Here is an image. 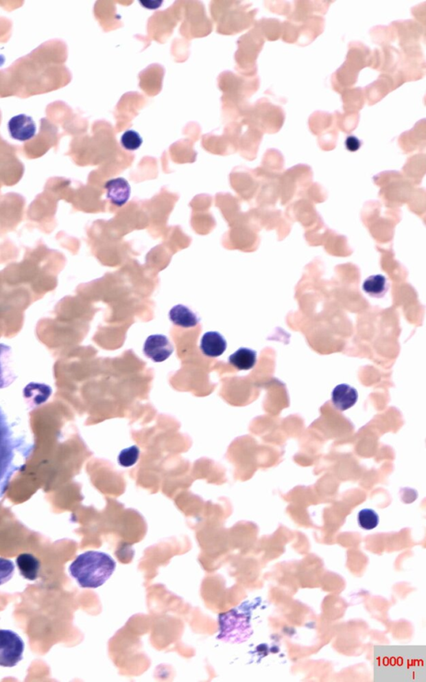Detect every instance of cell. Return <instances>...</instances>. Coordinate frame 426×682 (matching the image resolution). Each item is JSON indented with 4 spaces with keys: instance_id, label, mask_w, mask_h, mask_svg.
I'll list each match as a JSON object with an SVG mask.
<instances>
[{
    "instance_id": "6da1fadb",
    "label": "cell",
    "mask_w": 426,
    "mask_h": 682,
    "mask_svg": "<svg viewBox=\"0 0 426 682\" xmlns=\"http://www.w3.org/2000/svg\"><path fill=\"white\" fill-rule=\"evenodd\" d=\"M64 264L61 253L40 242L34 249H26L22 262L7 266L1 274L6 285L26 288L35 302L57 288V276Z\"/></svg>"
},
{
    "instance_id": "7a4b0ae2",
    "label": "cell",
    "mask_w": 426,
    "mask_h": 682,
    "mask_svg": "<svg viewBox=\"0 0 426 682\" xmlns=\"http://www.w3.org/2000/svg\"><path fill=\"white\" fill-rule=\"evenodd\" d=\"M34 444L16 434L0 407V501L17 473L25 468Z\"/></svg>"
},
{
    "instance_id": "3957f363",
    "label": "cell",
    "mask_w": 426,
    "mask_h": 682,
    "mask_svg": "<svg viewBox=\"0 0 426 682\" xmlns=\"http://www.w3.org/2000/svg\"><path fill=\"white\" fill-rule=\"evenodd\" d=\"M116 569L112 556L102 552L88 551L80 554L69 567L70 575L82 588L103 586Z\"/></svg>"
},
{
    "instance_id": "277c9868",
    "label": "cell",
    "mask_w": 426,
    "mask_h": 682,
    "mask_svg": "<svg viewBox=\"0 0 426 682\" xmlns=\"http://www.w3.org/2000/svg\"><path fill=\"white\" fill-rule=\"evenodd\" d=\"M57 206L58 198L56 195L41 194L31 203L27 217L42 232L52 233L57 226Z\"/></svg>"
},
{
    "instance_id": "5b68a950",
    "label": "cell",
    "mask_w": 426,
    "mask_h": 682,
    "mask_svg": "<svg viewBox=\"0 0 426 682\" xmlns=\"http://www.w3.org/2000/svg\"><path fill=\"white\" fill-rule=\"evenodd\" d=\"M25 206V199L17 194L0 198V236L16 229L22 222Z\"/></svg>"
},
{
    "instance_id": "8992f818",
    "label": "cell",
    "mask_w": 426,
    "mask_h": 682,
    "mask_svg": "<svg viewBox=\"0 0 426 682\" xmlns=\"http://www.w3.org/2000/svg\"><path fill=\"white\" fill-rule=\"evenodd\" d=\"M25 644L17 633L0 630V666L11 668L23 660Z\"/></svg>"
},
{
    "instance_id": "52a82bcc",
    "label": "cell",
    "mask_w": 426,
    "mask_h": 682,
    "mask_svg": "<svg viewBox=\"0 0 426 682\" xmlns=\"http://www.w3.org/2000/svg\"><path fill=\"white\" fill-rule=\"evenodd\" d=\"M174 346L164 335H151L144 343L143 352L155 363H162L173 354Z\"/></svg>"
},
{
    "instance_id": "ba28073f",
    "label": "cell",
    "mask_w": 426,
    "mask_h": 682,
    "mask_svg": "<svg viewBox=\"0 0 426 682\" xmlns=\"http://www.w3.org/2000/svg\"><path fill=\"white\" fill-rule=\"evenodd\" d=\"M8 128L12 138L21 142L32 139L37 131L34 120L26 115H19L12 117Z\"/></svg>"
},
{
    "instance_id": "9c48e42d",
    "label": "cell",
    "mask_w": 426,
    "mask_h": 682,
    "mask_svg": "<svg viewBox=\"0 0 426 682\" xmlns=\"http://www.w3.org/2000/svg\"><path fill=\"white\" fill-rule=\"evenodd\" d=\"M104 187L107 190V198L113 205L122 207L126 205L131 194V187L126 179L117 178L108 180Z\"/></svg>"
},
{
    "instance_id": "30bf717a",
    "label": "cell",
    "mask_w": 426,
    "mask_h": 682,
    "mask_svg": "<svg viewBox=\"0 0 426 682\" xmlns=\"http://www.w3.org/2000/svg\"><path fill=\"white\" fill-rule=\"evenodd\" d=\"M358 400L357 391L346 384H340L331 393V401L335 409L344 411L351 409Z\"/></svg>"
},
{
    "instance_id": "8fae6325",
    "label": "cell",
    "mask_w": 426,
    "mask_h": 682,
    "mask_svg": "<svg viewBox=\"0 0 426 682\" xmlns=\"http://www.w3.org/2000/svg\"><path fill=\"white\" fill-rule=\"evenodd\" d=\"M226 346L228 343L224 337L217 332H206L202 336L200 344L202 354L210 358H217L224 354Z\"/></svg>"
},
{
    "instance_id": "7c38bea8",
    "label": "cell",
    "mask_w": 426,
    "mask_h": 682,
    "mask_svg": "<svg viewBox=\"0 0 426 682\" xmlns=\"http://www.w3.org/2000/svg\"><path fill=\"white\" fill-rule=\"evenodd\" d=\"M169 319L176 326L190 328L196 327L200 322V319L197 315L185 305L178 304L174 306L169 312Z\"/></svg>"
},
{
    "instance_id": "4fadbf2b",
    "label": "cell",
    "mask_w": 426,
    "mask_h": 682,
    "mask_svg": "<svg viewBox=\"0 0 426 682\" xmlns=\"http://www.w3.org/2000/svg\"><path fill=\"white\" fill-rule=\"evenodd\" d=\"M16 563L23 578L29 581H35L38 579V574H40V562L34 555L28 554L19 555Z\"/></svg>"
},
{
    "instance_id": "5bb4252c",
    "label": "cell",
    "mask_w": 426,
    "mask_h": 682,
    "mask_svg": "<svg viewBox=\"0 0 426 682\" xmlns=\"http://www.w3.org/2000/svg\"><path fill=\"white\" fill-rule=\"evenodd\" d=\"M228 361L237 370L248 371L256 365L257 352L250 348H241L229 356Z\"/></svg>"
},
{
    "instance_id": "9a60e30c",
    "label": "cell",
    "mask_w": 426,
    "mask_h": 682,
    "mask_svg": "<svg viewBox=\"0 0 426 682\" xmlns=\"http://www.w3.org/2000/svg\"><path fill=\"white\" fill-rule=\"evenodd\" d=\"M388 288L386 277L381 274L367 277L363 284V290L365 293L374 297L385 296Z\"/></svg>"
},
{
    "instance_id": "2e32d148",
    "label": "cell",
    "mask_w": 426,
    "mask_h": 682,
    "mask_svg": "<svg viewBox=\"0 0 426 682\" xmlns=\"http://www.w3.org/2000/svg\"><path fill=\"white\" fill-rule=\"evenodd\" d=\"M142 137L140 136L138 132L134 130H127L123 133L122 137H121L120 143L125 150L128 151H135L139 150L141 145L143 144Z\"/></svg>"
},
{
    "instance_id": "e0dca14e",
    "label": "cell",
    "mask_w": 426,
    "mask_h": 682,
    "mask_svg": "<svg viewBox=\"0 0 426 682\" xmlns=\"http://www.w3.org/2000/svg\"><path fill=\"white\" fill-rule=\"evenodd\" d=\"M358 523L359 527L365 530H372L379 524V516L376 512L371 509H363L358 514Z\"/></svg>"
},
{
    "instance_id": "ac0fdd59",
    "label": "cell",
    "mask_w": 426,
    "mask_h": 682,
    "mask_svg": "<svg viewBox=\"0 0 426 682\" xmlns=\"http://www.w3.org/2000/svg\"><path fill=\"white\" fill-rule=\"evenodd\" d=\"M140 451L138 446H132L123 449L119 456V464L124 468L134 466L139 461Z\"/></svg>"
},
{
    "instance_id": "d6986e66",
    "label": "cell",
    "mask_w": 426,
    "mask_h": 682,
    "mask_svg": "<svg viewBox=\"0 0 426 682\" xmlns=\"http://www.w3.org/2000/svg\"><path fill=\"white\" fill-rule=\"evenodd\" d=\"M14 572V563L10 560L0 558V586L10 581Z\"/></svg>"
},
{
    "instance_id": "ffe728a7",
    "label": "cell",
    "mask_w": 426,
    "mask_h": 682,
    "mask_svg": "<svg viewBox=\"0 0 426 682\" xmlns=\"http://www.w3.org/2000/svg\"><path fill=\"white\" fill-rule=\"evenodd\" d=\"M18 249L10 242H3L0 245V264L17 258Z\"/></svg>"
},
{
    "instance_id": "44dd1931",
    "label": "cell",
    "mask_w": 426,
    "mask_h": 682,
    "mask_svg": "<svg viewBox=\"0 0 426 682\" xmlns=\"http://www.w3.org/2000/svg\"><path fill=\"white\" fill-rule=\"evenodd\" d=\"M140 3L147 10H158L163 5V1L162 0H152V1L141 0Z\"/></svg>"
}]
</instances>
